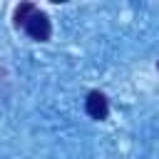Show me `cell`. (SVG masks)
<instances>
[{"mask_svg":"<svg viewBox=\"0 0 159 159\" xmlns=\"http://www.w3.org/2000/svg\"><path fill=\"white\" fill-rule=\"evenodd\" d=\"M25 32H27L32 40H37V42H45V40H50V35H52L50 17H47L45 12H40V10H35V12H32V17L25 22Z\"/></svg>","mask_w":159,"mask_h":159,"instance_id":"obj_1","label":"cell"},{"mask_svg":"<svg viewBox=\"0 0 159 159\" xmlns=\"http://www.w3.org/2000/svg\"><path fill=\"white\" fill-rule=\"evenodd\" d=\"M35 10H37V7H35L32 2H22V5H17V7H15V25H17V27H25V22L32 17Z\"/></svg>","mask_w":159,"mask_h":159,"instance_id":"obj_3","label":"cell"},{"mask_svg":"<svg viewBox=\"0 0 159 159\" xmlns=\"http://www.w3.org/2000/svg\"><path fill=\"white\" fill-rule=\"evenodd\" d=\"M84 112H87L92 119H107V114H109L107 97H104L102 92H89L87 99H84Z\"/></svg>","mask_w":159,"mask_h":159,"instance_id":"obj_2","label":"cell"}]
</instances>
